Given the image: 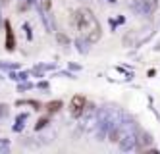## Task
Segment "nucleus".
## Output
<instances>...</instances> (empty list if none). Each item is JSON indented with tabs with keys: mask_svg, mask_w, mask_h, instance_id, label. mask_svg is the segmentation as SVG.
<instances>
[{
	"mask_svg": "<svg viewBox=\"0 0 160 154\" xmlns=\"http://www.w3.org/2000/svg\"><path fill=\"white\" fill-rule=\"evenodd\" d=\"M85 98L83 97H79V94H77V97H73L72 98V114L75 116V117H79V116H83V112H85Z\"/></svg>",
	"mask_w": 160,
	"mask_h": 154,
	"instance_id": "2",
	"label": "nucleus"
},
{
	"mask_svg": "<svg viewBox=\"0 0 160 154\" xmlns=\"http://www.w3.org/2000/svg\"><path fill=\"white\" fill-rule=\"evenodd\" d=\"M91 44H93V42L87 41L85 37H79V39L75 41V46H77V50L81 52V54H87V52L91 50Z\"/></svg>",
	"mask_w": 160,
	"mask_h": 154,
	"instance_id": "7",
	"label": "nucleus"
},
{
	"mask_svg": "<svg viewBox=\"0 0 160 154\" xmlns=\"http://www.w3.org/2000/svg\"><path fill=\"white\" fill-rule=\"evenodd\" d=\"M60 108H62V102H60V100H52V102H48V104H47V110H48L50 114L58 112Z\"/></svg>",
	"mask_w": 160,
	"mask_h": 154,
	"instance_id": "8",
	"label": "nucleus"
},
{
	"mask_svg": "<svg viewBox=\"0 0 160 154\" xmlns=\"http://www.w3.org/2000/svg\"><path fill=\"white\" fill-rule=\"evenodd\" d=\"M56 39H58V42H62V44H70V39H68L64 33H58V35H56Z\"/></svg>",
	"mask_w": 160,
	"mask_h": 154,
	"instance_id": "12",
	"label": "nucleus"
},
{
	"mask_svg": "<svg viewBox=\"0 0 160 154\" xmlns=\"http://www.w3.org/2000/svg\"><path fill=\"white\" fill-rule=\"evenodd\" d=\"M23 2V8H25V4H31V0H21Z\"/></svg>",
	"mask_w": 160,
	"mask_h": 154,
	"instance_id": "17",
	"label": "nucleus"
},
{
	"mask_svg": "<svg viewBox=\"0 0 160 154\" xmlns=\"http://www.w3.org/2000/svg\"><path fill=\"white\" fill-rule=\"evenodd\" d=\"M108 2H112V4H114V2H116V0H108Z\"/></svg>",
	"mask_w": 160,
	"mask_h": 154,
	"instance_id": "19",
	"label": "nucleus"
},
{
	"mask_svg": "<svg viewBox=\"0 0 160 154\" xmlns=\"http://www.w3.org/2000/svg\"><path fill=\"white\" fill-rule=\"evenodd\" d=\"M47 123H48V117H41L39 120V123L35 125V129L39 131V129H42V127H47Z\"/></svg>",
	"mask_w": 160,
	"mask_h": 154,
	"instance_id": "13",
	"label": "nucleus"
},
{
	"mask_svg": "<svg viewBox=\"0 0 160 154\" xmlns=\"http://www.w3.org/2000/svg\"><path fill=\"white\" fill-rule=\"evenodd\" d=\"M25 33H27V39H33V33H31V27L25 25Z\"/></svg>",
	"mask_w": 160,
	"mask_h": 154,
	"instance_id": "16",
	"label": "nucleus"
},
{
	"mask_svg": "<svg viewBox=\"0 0 160 154\" xmlns=\"http://www.w3.org/2000/svg\"><path fill=\"white\" fill-rule=\"evenodd\" d=\"M19 66L18 64H12V62H0V69H8V72H14Z\"/></svg>",
	"mask_w": 160,
	"mask_h": 154,
	"instance_id": "9",
	"label": "nucleus"
},
{
	"mask_svg": "<svg viewBox=\"0 0 160 154\" xmlns=\"http://www.w3.org/2000/svg\"><path fill=\"white\" fill-rule=\"evenodd\" d=\"M41 16H42V23H44V27H47V31L52 33L56 27H54V19H52V16H50V10H48V12H47V10H41Z\"/></svg>",
	"mask_w": 160,
	"mask_h": 154,
	"instance_id": "6",
	"label": "nucleus"
},
{
	"mask_svg": "<svg viewBox=\"0 0 160 154\" xmlns=\"http://www.w3.org/2000/svg\"><path fill=\"white\" fill-rule=\"evenodd\" d=\"M12 79H16V81H25L27 77H29V73H14L12 72V75H10Z\"/></svg>",
	"mask_w": 160,
	"mask_h": 154,
	"instance_id": "10",
	"label": "nucleus"
},
{
	"mask_svg": "<svg viewBox=\"0 0 160 154\" xmlns=\"http://www.w3.org/2000/svg\"><path fill=\"white\" fill-rule=\"evenodd\" d=\"M0 2H2V4H6V2H8V0H0Z\"/></svg>",
	"mask_w": 160,
	"mask_h": 154,
	"instance_id": "18",
	"label": "nucleus"
},
{
	"mask_svg": "<svg viewBox=\"0 0 160 154\" xmlns=\"http://www.w3.org/2000/svg\"><path fill=\"white\" fill-rule=\"evenodd\" d=\"M33 85H31V83H21V85H19V91H27V89H31Z\"/></svg>",
	"mask_w": 160,
	"mask_h": 154,
	"instance_id": "15",
	"label": "nucleus"
},
{
	"mask_svg": "<svg viewBox=\"0 0 160 154\" xmlns=\"http://www.w3.org/2000/svg\"><path fill=\"white\" fill-rule=\"evenodd\" d=\"M158 8V0H141V14L151 16Z\"/></svg>",
	"mask_w": 160,
	"mask_h": 154,
	"instance_id": "4",
	"label": "nucleus"
},
{
	"mask_svg": "<svg viewBox=\"0 0 160 154\" xmlns=\"http://www.w3.org/2000/svg\"><path fill=\"white\" fill-rule=\"evenodd\" d=\"M4 29H6V50L8 52H14V48H16V37H14V31H12L10 21H4Z\"/></svg>",
	"mask_w": 160,
	"mask_h": 154,
	"instance_id": "3",
	"label": "nucleus"
},
{
	"mask_svg": "<svg viewBox=\"0 0 160 154\" xmlns=\"http://www.w3.org/2000/svg\"><path fill=\"white\" fill-rule=\"evenodd\" d=\"M8 116V104H0V117Z\"/></svg>",
	"mask_w": 160,
	"mask_h": 154,
	"instance_id": "14",
	"label": "nucleus"
},
{
	"mask_svg": "<svg viewBox=\"0 0 160 154\" xmlns=\"http://www.w3.org/2000/svg\"><path fill=\"white\" fill-rule=\"evenodd\" d=\"M151 143H152V137L148 135V133H145V131H141L139 135H137V148L139 150H145L147 147H151Z\"/></svg>",
	"mask_w": 160,
	"mask_h": 154,
	"instance_id": "5",
	"label": "nucleus"
},
{
	"mask_svg": "<svg viewBox=\"0 0 160 154\" xmlns=\"http://www.w3.org/2000/svg\"><path fill=\"white\" fill-rule=\"evenodd\" d=\"M39 6H41V10H47L48 12L52 4H50V0H39Z\"/></svg>",
	"mask_w": 160,
	"mask_h": 154,
	"instance_id": "11",
	"label": "nucleus"
},
{
	"mask_svg": "<svg viewBox=\"0 0 160 154\" xmlns=\"http://www.w3.org/2000/svg\"><path fill=\"white\" fill-rule=\"evenodd\" d=\"M73 23L75 27L81 31V35L91 41V42H97L100 39V25H98V19L95 17V14L91 12L89 8H79L75 14H73Z\"/></svg>",
	"mask_w": 160,
	"mask_h": 154,
	"instance_id": "1",
	"label": "nucleus"
}]
</instances>
